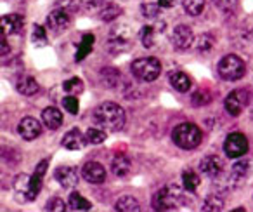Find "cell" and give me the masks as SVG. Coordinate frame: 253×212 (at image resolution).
Masks as SVG:
<instances>
[{
  "instance_id": "cell-1",
  "label": "cell",
  "mask_w": 253,
  "mask_h": 212,
  "mask_svg": "<svg viewBox=\"0 0 253 212\" xmlns=\"http://www.w3.org/2000/svg\"><path fill=\"white\" fill-rule=\"evenodd\" d=\"M92 118H94L95 125L111 132L122 131L123 125H125V111H123L122 106L111 101L99 105L92 113Z\"/></svg>"
},
{
  "instance_id": "cell-2",
  "label": "cell",
  "mask_w": 253,
  "mask_h": 212,
  "mask_svg": "<svg viewBox=\"0 0 253 212\" xmlns=\"http://www.w3.org/2000/svg\"><path fill=\"white\" fill-rule=\"evenodd\" d=\"M172 139L179 148L182 150H194L196 146H200L201 139H203V134H201L200 127L194 124H180L177 125L172 131Z\"/></svg>"
},
{
  "instance_id": "cell-3",
  "label": "cell",
  "mask_w": 253,
  "mask_h": 212,
  "mask_svg": "<svg viewBox=\"0 0 253 212\" xmlns=\"http://www.w3.org/2000/svg\"><path fill=\"white\" fill-rule=\"evenodd\" d=\"M184 202V193L180 186L177 184H169V186L162 188L153 198V205L156 211H172L177 209Z\"/></svg>"
},
{
  "instance_id": "cell-4",
  "label": "cell",
  "mask_w": 253,
  "mask_h": 212,
  "mask_svg": "<svg viewBox=\"0 0 253 212\" xmlns=\"http://www.w3.org/2000/svg\"><path fill=\"white\" fill-rule=\"evenodd\" d=\"M130 71L137 80L153 82L162 73V63L156 57H139L130 64Z\"/></svg>"
},
{
  "instance_id": "cell-5",
  "label": "cell",
  "mask_w": 253,
  "mask_h": 212,
  "mask_svg": "<svg viewBox=\"0 0 253 212\" xmlns=\"http://www.w3.org/2000/svg\"><path fill=\"white\" fill-rule=\"evenodd\" d=\"M217 71H218V75H220V78H224V80H227V82H234L245 77L246 64H245V61L239 56H236V54H227V56H224L218 61Z\"/></svg>"
},
{
  "instance_id": "cell-6",
  "label": "cell",
  "mask_w": 253,
  "mask_h": 212,
  "mask_svg": "<svg viewBox=\"0 0 253 212\" xmlns=\"http://www.w3.org/2000/svg\"><path fill=\"white\" fill-rule=\"evenodd\" d=\"M132 44V32L126 25L116 26L111 30L108 39V47L111 49V53H122L126 51Z\"/></svg>"
},
{
  "instance_id": "cell-7",
  "label": "cell",
  "mask_w": 253,
  "mask_h": 212,
  "mask_svg": "<svg viewBox=\"0 0 253 212\" xmlns=\"http://www.w3.org/2000/svg\"><path fill=\"white\" fill-rule=\"evenodd\" d=\"M224 152L229 159H239L248 152V139L241 132H231L224 141Z\"/></svg>"
},
{
  "instance_id": "cell-8",
  "label": "cell",
  "mask_w": 253,
  "mask_h": 212,
  "mask_svg": "<svg viewBox=\"0 0 253 212\" xmlns=\"http://www.w3.org/2000/svg\"><path fill=\"white\" fill-rule=\"evenodd\" d=\"M248 101H250V92L246 89H236V91H232L225 98L224 106L231 117H239L243 108L248 105Z\"/></svg>"
},
{
  "instance_id": "cell-9",
  "label": "cell",
  "mask_w": 253,
  "mask_h": 212,
  "mask_svg": "<svg viewBox=\"0 0 253 212\" xmlns=\"http://www.w3.org/2000/svg\"><path fill=\"white\" fill-rule=\"evenodd\" d=\"M71 25V16L66 9L56 7L49 16H47V28L52 33H63L70 28Z\"/></svg>"
},
{
  "instance_id": "cell-10",
  "label": "cell",
  "mask_w": 253,
  "mask_h": 212,
  "mask_svg": "<svg viewBox=\"0 0 253 212\" xmlns=\"http://www.w3.org/2000/svg\"><path fill=\"white\" fill-rule=\"evenodd\" d=\"M200 170L203 176L210 177V179H217L222 174V170H224V162H222V159L217 155H207L201 159Z\"/></svg>"
},
{
  "instance_id": "cell-11",
  "label": "cell",
  "mask_w": 253,
  "mask_h": 212,
  "mask_svg": "<svg viewBox=\"0 0 253 212\" xmlns=\"http://www.w3.org/2000/svg\"><path fill=\"white\" fill-rule=\"evenodd\" d=\"M194 42V33L187 25H179L175 26L172 35V44L177 51H187Z\"/></svg>"
},
{
  "instance_id": "cell-12",
  "label": "cell",
  "mask_w": 253,
  "mask_h": 212,
  "mask_svg": "<svg viewBox=\"0 0 253 212\" xmlns=\"http://www.w3.org/2000/svg\"><path fill=\"white\" fill-rule=\"evenodd\" d=\"M18 132L25 141H33L42 134V124L33 117H25L19 122Z\"/></svg>"
},
{
  "instance_id": "cell-13",
  "label": "cell",
  "mask_w": 253,
  "mask_h": 212,
  "mask_svg": "<svg viewBox=\"0 0 253 212\" xmlns=\"http://www.w3.org/2000/svg\"><path fill=\"white\" fill-rule=\"evenodd\" d=\"M82 177L92 184H101L106 179V170L99 162H87L82 169Z\"/></svg>"
},
{
  "instance_id": "cell-14",
  "label": "cell",
  "mask_w": 253,
  "mask_h": 212,
  "mask_svg": "<svg viewBox=\"0 0 253 212\" xmlns=\"http://www.w3.org/2000/svg\"><path fill=\"white\" fill-rule=\"evenodd\" d=\"M54 177H56V181L63 188H75L78 184V181H80L77 169H75V167H68V165L57 167L56 172H54Z\"/></svg>"
},
{
  "instance_id": "cell-15",
  "label": "cell",
  "mask_w": 253,
  "mask_h": 212,
  "mask_svg": "<svg viewBox=\"0 0 253 212\" xmlns=\"http://www.w3.org/2000/svg\"><path fill=\"white\" fill-rule=\"evenodd\" d=\"M23 25L25 19L19 14H7L2 16V35H16V33L23 32Z\"/></svg>"
},
{
  "instance_id": "cell-16",
  "label": "cell",
  "mask_w": 253,
  "mask_h": 212,
  "mask_svg": "<svg viewBox=\"0 0 253 212\" xmlns=\"http://www.w3.org/2000/svg\"><path fill=\"white\" fill-rule=\"evenodd\" d=\"M248 170H250V162H246V160L236 162L232 165L231 172H229V184H231V188L241 186L245 183L246 176H248Z\"/></svg>"
},
{
  "instance_id": "cell-17",
  "label": "cell",
  "mask_w": 253,
  "mask_h": 212,
  "mask_svg": "<svg viewBox=\"0 0 253 212\" xmlns=\"http://www.w3.org/2000/svg\"><path fill=\"white\" fill-rule=\"evenodd\" d=\"M165 32V23H156V25H146L141 30V42L146 49H151L155 46V39L156 33H163Z\"/></svg>"
},
{
  "instance_id": "cell-18",
  "label": "cell",
  "mask_w": 253,
  "mask_h": 212,
  "mask_svg": "<svg viewBox=\"0 0 253 212\" xmlns=\"http://www.w3.org/2000/svg\"><path fill=\"white\" fill-rule=\"evenodd\" d=\"M87 143H88L87 136L82 134L78 129H71V131H68L63 138V146L68 150H82Z\"/></svg>"
},
{
  "instance_id": "cell-19",
  "label": "cell",
  "mask_w": 253,
  "mask_h": 212,
  "mask_svg": "<svg viewBox=\"0 0 253 212\" xmlns=\"http://www.w3.org/2000/svg\"><path fill=\"white\" fill-rule=\"evenodd\" d=\"M47 165H49V162H47V160H42V162L37 165L33 176H30V186H32L33 200H35L37 195H39L40 190H42V181H43V176H45V172H47Z\"/></svg>"
},
{
  "instance_id": "cell-20",
  "label": "cell",
  "mask_w": 253,
  "mask_h": 212,
  "mask_svg": "<svg viewBox=\"0 0 253 212\" xmlns=\"http://www.w3.org/2000/svg\"><path fill=\"white\" fill-rule=\"evenodd\" d=\"M42 120L50 131H56L63 124V113L57 108H54V106H49V108H45L42 111Z\"/></svg>"
},
{
  "instance_id": "cell-21",
  "label": "cell",
  "mask_w": 253,
  "mask_h": 212,
  "mask_svg": "<svg viewBox=\"0 0 253 212\" xmlns=\"http://www.w3.org/2000/svg\"><path fill=\"white\" fill-rule=\"evenodd\" d=\"M16 89H18V92L23 96H35L37 92H39L40 85L35 78L26 75V77H21L18 82H16Z\"/></svg>"
},
{
  "instance_id": "cell-22",
  "label": "cell",
  "mask_w": 253,
  "mask_h": 212,
  "mask_svg": "<svg viewBox=\"0 0 253 212\" xmlns=\"http://www.w3.org/2000/svg\"><path fill=\"white\" fill-rule=\"evenodd\" d=\"M170 85L179 92H187L191 89V78L184 71H172L169 75Z\"/></svg>"
},
{
  "instance_id": "cell-23",
  "label": "cell",
  "mask_w": 253,
  "mask_h": 212,
  "mask_svg": "<svg viewBox=\"0 0 253 212\" xmlns=\"http://www.w3.org/2000/svg\"><path fill=\"white\" fill-rule=\"evenodd\" d=\"M94 44H95V37L92 35V33H85V35L82 37V42L77 49V54H75V61H84L85 57L92 53Z\"/></svg>"
},
{
  "instance_id": "cell-24",
  "label": "cell",
  "mask_w": 253,
  "mask_h": 212,
  "mask_svg": "<svg viewBox=\"0 0 253 212\" xmlns=\"http://www.w3.org/2000/svg\"><path fill=\"white\" fill-rule=\"evenodd\" d=\"M130 169H132V163L125 155H116L115 159H113L111 170L116 177H125L126 174L130 172Z\"/></svg>"
},
{
  "instance_id": "cell-25",
  "label": "cell",
  "mask_w": 253,
  "mask_h": 212,
  "mask_svg": "<svg viewBox=\"0 0 253 212\" xmlns=\"http://www.w3.org/2000/svg\"><path fill=\"white\" fill-rule=\"evenodd\" d=\"M14 190L18 195H23V200H33L32 186H30V176L19 174L14 179Z\"/></svg>"
},
{
  "instance_id": "cell-26",
  "label": "cell",
  "mask_w": 253,
  "mask_h": 212,
  "mask_svg": "<svg viewBox=\"0 0 253 212\" xmlns=\"http://www.w3.org/2000/svg\"><path fill=\"white\" fill-rule=\"evenodd\" d=\"M115 209L116 211H122V212H139L141 211V204H139L137 198L126 195V197H122L116 200Z\"/></svg>"
},
{
  "instance_id": "cell-27",
  "label": "cell",
  "mask_w": 253,
  "mask_h": 212,
  "mask_svg": "<svg viewBox=\"0 0 253 212\" xmlns=\"http://www.w3.org/2000/svg\"><path fill=\"white\" fill-rule=\"evenodd\" d=\"M101 80H102V85L106 87H116L122 80V73H120L116 68H104L101 71Z\"/></svg>"
},
{
  "instance_id": "cell-28",
  "label": "cell",
  "mask_w": 253,
  "mask_h": 212,
  "mask_svg": "<svg viewBox=\"0 0 253 212\" xmlns=\"http://www.w3.org/2000/svg\"><path fill=\"white\" fill-rule=\"evenodd\" d=\"M200 183H201V179L196 172H193V170H184L182 172V184L186 191L194 193V191L198 190V186H200Z\"/></svg>"
},
{
  "instance_id": "cell-29",
  "label": "cell",
  "mask_w": 253,
  "mask_h": 212,
  "mask_svg": "<svg viewBox=\"0 0 253 212\" xmlns=\"http://www.w3.org/2000/svg\"><path fill=\"white\" fill-rule=\"evenodd\" d=\"M203 211L207 212H218L224 209V198L220 197L218 193H213V195H208L203 202Z\"/></svg>"
},
{
  "instance_id": "cell-30",
  "label": "cell",
  "mask_w": 253,
  "mask_h": 212,
  "mask_svg": "<svg viewBox=\"0 0 253 212\" xmlns=\"http://www.w3.org/2000/svg\"><path fill=\"white\" fill-rule=\"evenodd\" d=\"M68 207L73 209V211H90L92 205H90V202L85 200L80 193L73 191V193L70 195V200H68Z\"/></svg>"
},
{
  "instance_id": "cell-31",
  "label": "cell",
  "mask_w": 253,
  "mask_h": 212,
  "mask_svg": "<svg viewBox=\"0 0 253 212\" xmlns=\"http://www.w3.org/2000/svg\"><path fill=\"white\" fill-rule=\"evenodd\" d=\"M215 46V37L211 35V33H201L200 37H198L196 40V51L198 53H208V51L211 49V47Z\"/></svg>"
},
{
  "instance_id": "cell-32",
  "label": "cell",
  "mask_w": 253,
  "mask_h": 212,
  "mask_svg": "<svg viewBox=\"0 0 253 212\" xmlns=\"http://www.w3.org/2000/svg\"><path fill=\"white\" fill-rule=\"evenodd\" d=\"M122 14V9L118 7L116 4H106L104 7L101 9V12H99V18L102 19V21L109 23L113 21V19H116L118 16Z\"/></svg>"
},
{
  "instance_id": "cell-33",
  "label": "cell",
  "mask_w": 253,
  "mask_h": 212,
  "mask_svg": "<svg viewBox=\"0 0 253 212\" xmlns=\"http://www.w3.org/2000/svg\"><path fill=\"white\" fill-rule=\"evenodd\" d=\"M63 89L66 94H71V96H78L84 92V82H82V78L78 77H73L70 78V80H66L63 84Z\"/></svg>"
},
{
  "instance_id": "cell-34",
  "label": "cell",
  "mask_w": 253,
  "mask_h": 212,
  "mask_svg": "<svg viewBox=\"0 0 253 212\" xmlns=\"http://www.w3.org/2000/svg\"><path fill=\"white\" fill-rule=\"evenodd\" d=\"M182 5L189 16H200L205 9V0H182Z\"/></svg>"
},
{
  "instance_id": "cell-35",
  "label": "cell",
  "mask_w": 253,
  "mask_h": 212,
  "mask_svg": "<svg viewBox=\"0 0 253 212\" xmlns=\"http://www.w3.org/2000/svg\"><path fill=\"white\" fill-rule=\"evenodd\" d=\"M211 2L218 11L225 12V14H231L238 9V0H211Z\"/></svg>"
},
{
  "instance_id": "cell-36",
  "label": "cell",
  "mask_w": 253,
  "mask_h": 212,
  "mask_svg": "<svg viewBox=\"0 0 253 212\" xmlns=\"http://www.w3.org/2000/svg\"><path fill=\"white\" fill-rule=\"evenodd\" d=\"M85 136H87V141L90 143V145H101L106 139V132L102 131V129H95V127L88 129Z\"/></svg>"
},
{
  "instance_id": "cell-37",
  "label": "cell",
  "mask_w": 253,
  "mask_h": 212,
  "mask_svg": "<svg viewBox=\"0 0 253 212\" xmlns=\"http://www.w3.org/2000/svg\"><path fill=\"white\" fill-rule=\"evenodd\" d=\"M32 40H33V44H35L37 47L47 46V33H45V30H43V26L35 25V28H33Z\"/></svg>"
},
{
  "instance_id": "cell-38",
  "label": "cell",
  "mask_w": 253,
  "mask_h": 212,
  "mask_svg": "<svg viewBox=\"0 0 253 212\" xmlns=\"http://www.w3.org/2000/svg\"><path fill=\"white\" fill-rule=\"evenodd\" d=\"M142 16L148 19H155L162 12V5L160 4H142Z\"/></svg>"
},
{
  "instance_id": "cell-39",
  "label": "cell",
  "mask_w": 253,
  "mask_h": 212,
  "mask_svg": "<svg viewBox=\"0 0 253 212\" xmlns=\"http://www.w3.org/2000/svg\"><path fill=\"white\" fill-rule=\"evenodd\" d=\"M63 106H64V110H66L68 113H71V115H77L78 110H80L78 99L75 98V96H71V94H68L66 98L63 99Z\"/></svg>"
},
{
  "instance_id": "cell-40",
  "label": "cell",
  "mask_w": 253,
  "mask_h": 212,
  "mask_svg": "<svg viewBox=\"0 0 253 212\" xmlns=\"http://www.w3.org/2000/svg\"><path fill=\"white\" fill-rule=\"evenodd\" d=\"M210 101H211V96L208 94L207 91H198V92H194V96H193V105L194 106L208 105Z\"/></svg>"
},
{
  "instance_id": "cell-41",
  "label": "cell",
  "mask_w": 253,
  "mask_h": 212,
  "mask_svg": "<svg viewBox=\"0 0 253 212\" xmlns=\"http://www.w3.org/2000/svg\"><path fill=\"white\" fill-rule=\"evenodd\" d=\"M45 211H56V212H64L66 211V204H64L61 198H50L49 202H47L45 205Z\"/></svg>"
},
{
  "instance_id": "cell-42",
  "label": "cell",
  "mask_w": 253,
  "mask_h": 212,
  "mask_svg": "<svg viewBox=\"0 0 253 212\" xmlns=\"http://www.w3.org/2000/svg\"><path fill=\"white\" fill-rule=\"evenodd\" d=\"M80 2L87 11H101L106 5V0H80Z\"/></svg>"
},
{
  "instance_id": "cell-43",
  "label": "cell",
  "mask_w": 253,
  "mask_h": 212,
  "mask_svg": "<svg viewBox=\"0 0 253 212\" xmlns=\"http://www.w3.org/2000/svg\"><path fill=\"white\" fill-rule=\"evenodd\" d=\"M158 4L165 9H170V7H175V5L179 4V0H160Z\"/></svg>"
},
{
  "instance_id": "cell-44",
  "label": "cell",
  "mask_w": 253,
  "mask_h": 212,
  "mask_svg": "<svg viewBox=\"0 0 253 212\" xmlns=\"http://www.w3.org/2000/svg\"><path fill=\"white\" fill-rule=\"evenodd\" d=\"M246 37H248V39H250V40H252V42H253V32H250V33H246Z\"/></svg>"
},
{
  "instance_id": "cell-45",
  "label": "cell",
  "mask_w": 253,
  "mask_h": 212,
  "mask_svg": "<svg viewBox=\"0 0 253 212\" xmlns=\"http://www.w3.org/2000/svg\"><path fill=\"white\" fill-rule=\"evenodd\" d=\"M252 120H253V110H252Z\"/></svg>"
}]
</instances>
